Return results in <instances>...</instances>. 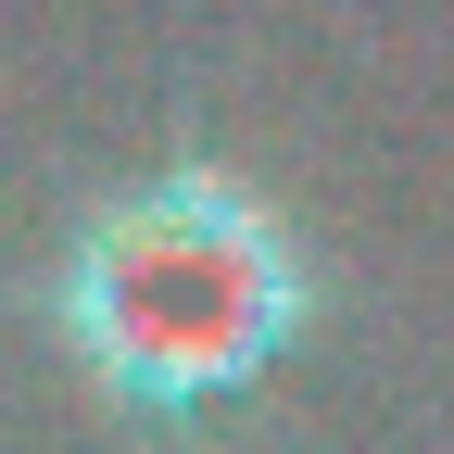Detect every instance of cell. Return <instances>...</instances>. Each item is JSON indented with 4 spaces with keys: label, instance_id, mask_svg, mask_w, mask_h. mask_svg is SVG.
<instances>
[{
    "label": "cell",
    "instance_id": "1",
    "mask_svg": "<svg viewBox=\"0 0 454 454\" xmlns=\"http://www.w3.org/2000/svg\"><path fill=\"white\" fill-rule=\"evenodd\" d=\"M316 253L253 177L164 164L139 190H101L38 278V316L89 379V404L139 454H190L303 354L316 328Z\"/></svg>",
    "mask_w": 454,
    "mask_h": 454
}]
</instances>
